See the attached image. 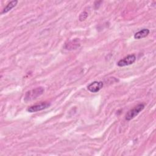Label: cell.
<instances>
[{
	"label": "cell",
	"instance_id": "cell-3",
	"mask_svg": "<svg viewBox=\"0 0 156 156\" xmlns=\"http://www.w3.org/2000/svg\"><path fill=\"white\" fill-rule=\"evenodd\" d=\"M136 60V56L135 54H130L119 60L117 62V65L120 67L127 66L133 64Z\"/></svg>",
	"mask_w": 156,
	"mask_h": 156
},
{
	"label": "cell",
	"instance_id": "cell-6",
	"mask_svg": "<svg viewBox=\"0 0 156 156\" xmlns=\"http://www.w3.org/2000/svg\"><path fill=\"white\" fill-rule=\"evenodd\" d=\"M149 34V30L148 29H143L135 34L134 38L135 39H141L147 37Z\"/></svg>",
	"mask_w": 156,
	"mask_h": 156
},
{
	"label": "cell",
	"instance_id": "cell-2",
	"mask_svg": "<svg viewBox=\"0 0 156 156\" xmlns=\"http://www.w3.org/2000/svg\"><path fill=\"white\" fill-rule=\"evenodd\" d=\"M144 108V105L143 104H140L130 110L126 115L125 118L127 121H130L137 116L140 112Z\"/></svg>",
	"mask_w": 156,
	"mask_h": 156
},
{
	"label": "cell",
	"instance_id": "cell-5",
	"mask_svg": "<svg viewBox=\"0 0 156 156\" xmlns=\"http://www.w3.org/2000/svg\"><path fill=\"white\" fill-rule=\"evenodd\" d=\"M104 86L102 81H94L87 86V89L91 93L98 92Z\"/></svg>",
	"mask_w": 156,
	"mask_h": 156
},
{
	"label": "cell",
	"instance_id": "cell-1",
	"mask_svg": "<svg viewBox=\"0 0 156 156\" xmlns=\"http://www.w3.org/2000/svg\"><path fill=\"white\" fill-rule=\"evenodd\" d=\"M44 90L42 87H37L35 89L29 90L26 93L24 101L27 102L34 99H35L38 97L40 96L44 93Z\"/></svg>",
	"mask_w": 156,
	"mask_h": 156
},
{
	"label": "cell",
	"instance_id": "cell-7",
	"mask_svg": "<svg viewBox=\"0 0 156 156\" xmlns=\"http://www.w3.org/2000/svg\"><path fill=\"white\" fill-rule=\"evenodd\" d=\"M17 3H18V1H12L9 2L7 4V5L4 7V9H3L1 13L4 14V13L9 12L10 10H11L13 7H15L16 6Z\"/></svg>",
	"mask_w": 156,
	"mask_h": 156
},
{
	"label": "cell",
	"instance_id": "cell-8",
	"mask_svg": "<svg viewBox=\"0 0 156 156\" xmlns=\"http://www.w3.org/2000/svg\"><path fill=\"white\" fill-rule=\"evenodd\" d=\"M87 16H88V13L86 12H83L80 14L79 19L80 21H84L85 20H86Z\"/></svg>",
	"mask_w": 156,
	"mask_h": 156
},
{
	"label": "cell",
	"instance_id": "cell-4",
	"mask_svg": "<svg viewBox=\"0 0 156 156\" xmlns=\"http://www.w3.org/2000/svg\"><path fill=\"white\" fill-rule=\"evenodd\" d=\"M50 105H51L50 103H48V102H41L39 104H35L29 107L27 110L30 113H34V112H36L38 111H41L42 110L46 109L48 107H49Z\"/></svg>",
	"mask_w": 156,
	"mask_h": 156
}]
</instances>
